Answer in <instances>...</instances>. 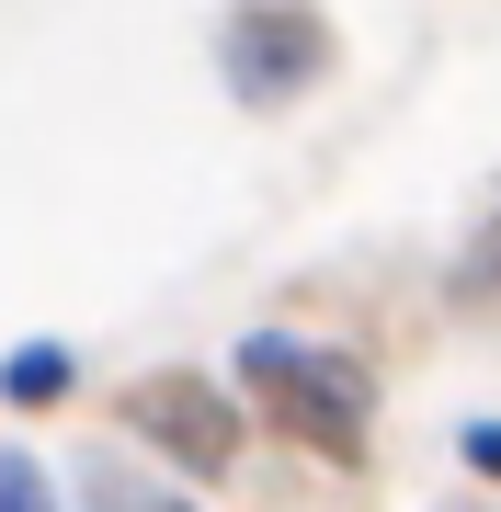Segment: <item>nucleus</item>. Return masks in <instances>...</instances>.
I'll list each match as a JSON object with an SVG mask.
<instances>
[{"mask_svg": "<svg viewBox=\"0 0 501 512\" xmlns=\"http://www.w3.org/2000/svg\"><path fill=\"white\" fill-rule=\"evenodd\" d=\"M228 376H240V399L274 421V433H297L308 456H331V467L365 456V433H376V387H365V365H353V353L308 342V330H240Z\"/></svg>", "mask_w": 501, "mask_h": 512, "instance_id": "1", "label": "nucleus"}, {"mask_svg": "<svg viewBox=\"0 0 501 512\" xmlns=\"http://www.w3.org/2000/svg\"><path fill=\"white\" fill-rule=\"evenodd\" d=\"M217 69H228V103H251V114L319 92V69H331L319 0H240V12L217 23Z\"/></svg>", "mask_w": 501, "mask_h": 512, "instance_id": "2", "label": "nucleus"}, {"mask_svg": "<svg viewBox=\"0 0 501 512\" xmlns=\"http://www.w3.org/2000/svg\"><path fill=\"white\" fill-rule=\"evenodd\" d=\"M114 421H126L160 467H183V478H228L240 467V410H228L205 376H171V365L137 376L126 399H114Z\"/></svg>", "mask_w": 501, "mask_h": 512, "instance_id": "3", "label": "nucleus"}, {"mask_svg": "<svg viewBox=\"0 0 501 512\" xmlns=\"http://www.w3.org/2000/svg\"><path fill=\"white\" fill-rule=\"evenodd\" d=\"M69 376H80L69 342H23V353H0V399H12V410H57V399H69Z\"/></svg>", "mask_w": 501, "mask_h": 512, "instance_id": "4", "label": "nucleus"}, {"mask_svg": "<svg viewBox=\"0 0 501 512\" xmlns=\"http://www.w3.org/2000/svg\"><path fill=\"white\" fill-rule=\"evenodd\" d=\"M0 512H57V478L23 456V444H0Z\"/></svg>", "mask_w": 501, "mask_h": 512, "instance_id": "5", "label": "nucleus"}, {"mask_svg": "<svg viewBox=\"0 0 501 512\" xmlns=\"http://www.w3.org/2000/svg\"><path fill=\"white\" fill-rule=\"evenodd\" d=\"M456 444H467V467H479V478H501V410H490V421H467Z\"/></svg>", "mask_w": 501, "mask_h": 512, "instance_id": "6", "label": "nucleus"}, {"mask_svg": "<svg viewBox=\"0 0 501 512\" xmlns=\"http://www.w3.org/2000/svg\"><path fill=\"white\" fill-rule=\"evenodd\" d=\"M456 285H467V296H490V285H501V228L479 239V262H456Z\"/></svg>", "mask_w": 501, "mask_h": 512, "instance_id": "7", "label": "nucleus"}]
</instances>
